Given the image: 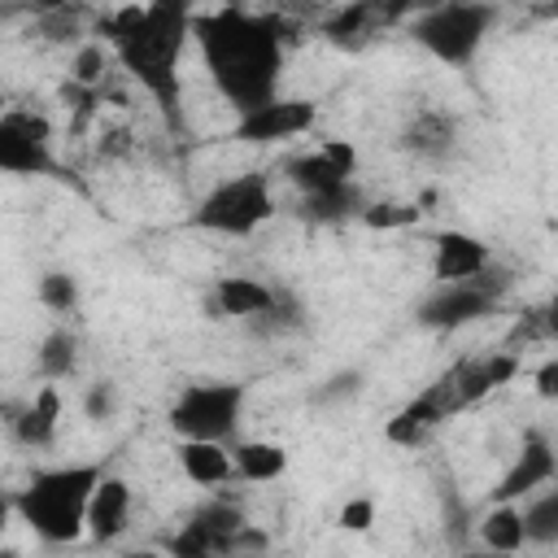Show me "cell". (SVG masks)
<instances>
[{"instance_id":"1","label":"cell","mask_w":558,"mask_h":558,"mask_svg":"<svg viewBox=\"0 0 558 558\" xmlns=\"http://www.w3.org/2000/svg\"><path fill=\"white\" fill-rule=\"evenodd\" d=\"M292 22L279 13H253L248 4H222L214 13H192V39L218 87V96L244 113L279 96L283 57L292 44Z\"/></svg>"},{"instance_id":"2","label":"cell","mask_w":558,"mask_h":558,"mask_svg":"<svg viewBox=\"0 0 558 558\" xmlns=\"http://www.w3.org/2000/svg\"><path fill=\"white\" fill-rule=\"evenodd\" d=\"M100 35L122 61V70L153 96L166 126L174 135H187L183 122V87H179V61L192 39V0H148V4H122L109 17H100Z\"/></svg>"},{"instance_id":"3","label":"cell","mask_w":558,"mask_h":558,"mask_svg":"<svg viewBox=\"0 0 558 558\" xmlns=\"http://www.w3.org/2000/svg\"><path fill=\"white\" fill-rule=\"evenodd\" d=\"M105 475V466L96 462H70V466H48L35 471L26 480V488H17L13 514L22 523H31V532L48 545H70L83 536L87 523V497L96 488V480Z\"/></svg>"},{"instance_id":"4","label":"cell","mask_w":558,"mask_h":558,"mask_svg":"<svg viewBox=\"0 0 558 558\" xmlns=\"http://www.w3.org/2000/svg\"><path fill=\"white\" fill-rule=\"evenodd\" d=\"M497 26V4L488 0H423L405 17V35L445 65H471Z\"/></svg>"},{"instance_id":"5","label":"cell","mask_w":558,"mask_h":558,"mask_svg":"<svg viewBox=\"0 0 558 558\" xmlns=\"http://www.w3.org/2000/svg\"><path fill=\"white\" fill-rule=\"evenodd\" d=\"M275 214V196H270V179L262 170H244V174H231L222 183H214L196 209H192V227L201 231H214V235H231V240H244L253 235L262 222H270Z\"/></svg>"},{"instance_id":"6","label":"cell","mask_w":558,"mask_h":558,"mask_svg":"<svg viewBox=\"0 0 558 558\" xmlns=\"http://www.w3.org/2000/svg\"><path fill=\"white\" fill-rule=\"evenodd\" d=\"M244 410V384L235 379H192L170 401L166 418L179 440H231Z\"/></svg>"},{"instance_id":"7","label":"cell","mask_w":558,"mask_h":558,"mask_svg":"<svg viewBox=\"0 0 558 558\" xmlns=\"http://www.w3.org/2000/svg\"><path fill=\"white\" fill-rule=\"evenodd\" d=\"M0 170L4 174H61V161L52 157V126L44 113L13 109L0 118Z\"/></svg>"},{"instance_id":"8","label":"cell","mask_w":558,"mask_h":558,"mask_svg":"<svg viewBox=\"0 0 558 558\" xmlns=\"http://www.w3.org/2000/svg\"><path fill=\"white\" fill-rule=\"evenodd\" d=\"M418 4H423V0H349V4H340L336 13H327V17L318 22V35H323L327 44L344 48V52H357V48H366L379 31L401 26Z\"/></svg>"},{"instance_id":"9","label":"cell","mask_w":558,"mask_h":558,"mask_svg":"<svg viewBox=\"0 0 558 558\" xmlns=\"http://www.w3.org/2000/svg\"><path fill=\"white\" fill-rule=\"evenodd\" d=\"M497 305H501V296H497L493 288H484V283L471 275V279L436 283V288L418 301L414 318H418L423 327H432V331H458V327H466V323L493 314Z\"/></svg>"},{"instance_id":"10","label":"cell","mask_w":558,"mask_h":558,"mask_svg":"<svg viewBox=\"0 0 558 558\" xmlns=\"http://www.w3.org/2000/svg\"><path fill=\"white\" fill-rule=\"evenodd\" d=\"M514 375H519V353H514V349H497V353H488V357H462L458 366H449V371L436 379V388L445 392L449 410L462 414V410H471L475 401H484L488 392H497L501 384H510Z\"/></svg>"},{"instance_id":"11","label":"cell","mask_w":558,"mask_h":558,"mask_svg":"<svg viewBox=\"0 0 558 558\" xmlns=\"http://www.w3.org/2000/svg\"><path fill=\"white\" fill-rule=\"evenodd\" d=\"M314 118H318L314 100H301V96H270L266 105L244 109L231 135L244 140V144H279V140L305 135V131L314 126Z\"/></svg>"},{"instance_id":"12","label":"cell","mask_w":558,"mask_h":558,"mask_svg":"<svg viewBox=\"0 0 558 558\" xmlns=\"http://www.w3.org/2000/svg\"><path fill=\"white\" fill-rule=\"evenodd\" d=\"M357 170V148L349 140H323L314 153H296L283 161V174L288 183L310 196V192H331L340 183H349Z\"/></svg>"},{"instance_id":"13","label":"cell","mask_w":558,"mask_h":558,"mask_svg":"<svg viewBox=\"0 0 558 558\" xmlns=\"http://www.w3.org/2000/svg\"><path fill=\"white\" fill-rule=\"evenodd\" d=\"M554 475H558V458H554L549 436H545V432H527L523 445H519V453H514V462H510V471L497 480V488H493L488 497H493V501H519V497H527L532 488L549 484Z\"/></svg>"},{"instance_id":"14","label":"cell","mask_w":558,"mask_h":558,"mask_svg":"<svg viewBox=\"0 0 558 558\" xmlns=\"http://www.w3.org/2000/svg\"><path fill=\"white\" fill-rule=\"evenodd\" d=\"M126 519H131V484L122 475H100L92 497H87V523L83 532H92V541L109 545L126 532Z\"/></svg>"},{"instance_id":"15","label":"cell","mask_w":558,"mask_h":558,"mask_svg":"<svg viewBox=\"0 0 558 558\" xmlns=\"http://www.w3.org/2000/svg\"><path fill=\"white\" fill-rule=\"evenodd\" d=\"M397 144H401L410 157H418V161H445V157L458 148V122H453L445 109H418V113L401 126Z\"/></svg>"},{"instance_id":"16","label":"cell","mask_w":558,"mask_h":558,"mask_svg":"<svg viewBox=\"0 0 558 558\" xmlns=\"http://www.w3.org/2000/svg\"><path fill=\"white\" fill-rule=\"evenodd\" d=\"M445 418H453V410H449V401H445V392L432 384V388H423L414 401H405L392 418H388V427H384V436L392 440V445H423L427 440V432L432 427H440Z\"/></svg>"},{"instance_id":"17","label":"cell","mask_w":558,"mask_h":558,"mask_svg":"<svg viewBox=\"0 0 558 558\" xmlns=\"http://www.w3.org/2000/svg\"><path fill=\"white\" fill-rule=\"evenodd\" d=\"M493 262L488 244L480 235H466V231H440L432 240V275L436 283H449V279H471L475 270H484Z\"/></svg>"},{"instance_id":"18","label":"cell","mask_w":558,"mask_h":558,"mask_svg":"<svg viewBox=\"0 0 558 558\" xmlns=\"http://www.w3.org/2000/svg\"><path fill=\"white\" fill-rule=\"evenodd\" d=\"M270 301H275L270 283H262L253 275H227V279H218L209 288L205 310H209V318H248V314L266 310Z\"/></svg>"},{"instance_id":"19","label":"cell","mask_w":558,"mask_h":558,"mask_svg":"<svg viewBox=\"0 0 558 558\" xmlns=\"http://www.w3.org/2000/svg\"><path fill=\"white\" fill-rule=\"evenodd\" d=\"M57 423H61V392H57V384H44L26 405H17L13 436L31 449H48L57 436Z\"/></svg>"},{"instance_id":"20","label":"cell","mask_w":558,"mask_h":558,"mask_svg":"<svg viewBox=\"0 0 558 558\" xmlns=\"http://www.w3.org/2000/svg\"><path fill=\"white\" fill-rule=\"evenodd\" d=\"M362 205H366V196H362V187L349 179V183H340V187H331V192H310V196H301V201H296V218H301V222H314V227H336V222H344V218H357Z\"/></svg>"},{"instance_id":"21","label":"cell","mask_w":558,"mask_h":558,"mask_svg":"<svg viewBox=\"0 0 558 558\" xmlns=\"http://www.w3.org/2000/svg\"><path fill=\"white\" fill-rule=\"evenodd\" d=\"M179 466H183V475L192 480V484H201V488H214V484H227L231 475H235V466H231V453H227V445L222 440H179Z\"/></svg>"},{"instance_id":"22","label":"cell","mask_w":558,"mask_h":558,"mask_svg":"<svg viewBox=\"0 0 558 558\" xmlns=\"http://www.w3.org/2000/svg\"><path fill=\"white\" fill-rule=\"evenodd\" d=\"M187 523H192V527H201V532L209 536L214 554H231V541H235V532H240L248 519H244V510H240L235 501L214 497V501H201V506L187 514Z\"/></svg>"},{"instance_id":"23","label":"cell","mask_w":558,"mask_h":558,"mask_svg":"<svg viewBox=\"0 0 558 558\" xmlns=\"http://www.w3.org/2000/svg\"><path fill=\"white\" fill-rule=\"evenodd\" d=\"M231 466L240 480L248 484H270L288 471V449L275 445V440H244L235 453H231Z\"/></svg>"},{"instance_id":"24","label":"cell","mask_w":558,"mask_h":558,"mask_svg":"<svg viewBox=\"0 0 558 558\" xmlns=\"http://www.w3.org/2000/svg\"><path fill=\"white\" fill-rule=\"evenodd\" d=\"M519 514H523V536H527V541L554 545V541H558V488H554V480L541 484V488H532V493L523 497Z\"/></svg>"},{"instance_id":"25","label":"cell","mask_w":558,"mask_h":558,"mask_svg":"<svg viewBox=\"0 0 558 558\" xmlns=\"http://www.w3.org/2000/svg\"><path fill=\"white\" fill-rule=\"evenodd\" d=\"M74 366H78V336H74L70 327L48 331V336L39 340V349H35V371H39V379H48V384L70 379Z\"/></svg>"},{"instance_id":"26","label":"cell","mask_w":558,"mask_h":558,"mask_svg":"<svg viewBox=\"0 0 558 558\" xmlns=\"http://www.w3.org/2000/svg\"><path fill=\"white\" fill-rule=\"evenodd\" d=\"M480 541H484L488 549H497V554H519V549L527 545L519 506H514V501H493V510H488L484 523H480Z\"/></svg>"},{"instance_id":"27","label":"cell","mask_w":558,"mask_h":558,"mask_svg":"<svg viewBox=\"0 0 558 558\" xmlns=\"http://www.w3.org/2000/svg\"><path fill=\"white\" fill-rule=\"evenodd\" d=\"M35 35L44 44H74L83 35V4H65L52 13H35Z\"/></svg>"},{"instance_id":"28","label":"cell","mask_w":558,"mask_h":558,"mask_svg":"<svg viewBox=\"0 0 558 558\" xmlns=\"http://www.w3.org/2000/svg\"><path fill=\"white\" fill-rule=\"evenodd\" d=\"M39 305L52 314H74L78 310V279L70 270H48L39 279Z\"/></svg>"},{"instance_id":"29","label":"cell","mask_w":558,"mask_h":558,"mask_svg":"<svg viewBox=\"0 0 558 558\" xmlns=\"http://www.w3.org/2000/svg\"><path fill=\"white\" fill-rule=\"evenodd\" d=\"M418 205H362V222L375 231H397V227H414L418 222Z\"/></svg>"},{"instance_id":"30","label":"cell","mask_w":558,"mask_h":558,"mask_svg":"<svg viewBox=\"0 0 558 558\" xmlns=\"http://www.w3.org/2000/svg\"><path fill=\"white\" fill-rule=\"evenodd\" d=\"M83 414L96 418V423L113 418V414H118V384H113V379H96V384H87V392H83Z\"/></svg>"},{"instance_id":"31","label":"cell","mask_w":558,"mask_h":558,"mask_svg":"<svg viewBox=\"0 0 558 558\" xmlns=\"http://www.w3.org/2000/svg\"><path fill=\"white\" fill-rule=\"evenodd\" d=\"M70 78L83 83V87H100V78H105V48H100V44H83V48L74 52Z\"/></svg>"},{"instance_id":"32","label":"cell","mask_w":558,"mask_h":558,"mask_svg":"<svg viewBox=\"0 0 558 558\" xmlns=\"http://www.w3.org/2000/svg\"><path fill=\"white\" fill-rule=\"evenodd\" d=\"M336 523H340L344 532H366V527L375 523V501H371V497H349V501L340 506Z\"/></svg>"},{"instance_id":"33","label":"cell","mask_w":558,"mask_h":558,"mask_svg":"<svg viewBox=\"0 0 558 558\" xmlns=\"http://www.w3.org/2000/svg\"><path fill=\"white\" fill-rule=\"evenodd\" d=\"M362 388V375L357 371H340V375H331L318 392H314V401H336V397H353Z\"/></svg>"},{"instance_id":"34","label":"cell","mask_w":558,"mask_h":558,"mask_svg":"<svg viewBox=\"0 0 558 558\" xmlns=\"http://www.w3.org/2000/svg\"><path fill=\"white\" fill-rule=\"evenodd\" d=\"M536 392L541 397H558V357H545L536 371Z\"/></svg>"},{"instance_id":"35","label":"cell","mask_w":558,"mask_h":558,"mask_svg":"<svg viewBox=\"0 0 558 558\" xmlns=\"http://www.w3.org/2000/svg\"><path fill=\"white\" fill-rule=\"evenodd\" d=\"M65 4H83V0H26L31 13H52V9H65Z\"/></svg>"},{"instance_id":"36","label":"cell","mask_w":558,"mask_h":558,"mask_svg":"<svg viewBox=\"0 0 558 558\" xmlns=\"http://www.w3.org/2000/svg\"><path fill=\"white\" fill-rule=\"evenodd\" d=\"M9 514H13V501H9V497H0V532H4V519H9Z\"/></svg>"},{"instance_id":"37","label":"cell","mask_w":558,"mask_h":558,"mask_svg":"<svg viewBox=\"0 0 558 558\" xmlns=\"http://www.w3.org/2000/svg\"><path fill=\"white\" fill-rule=\"evenodd\" d=\"M227 4H248V0H227Z\"/></svg>"}]
</instances>
